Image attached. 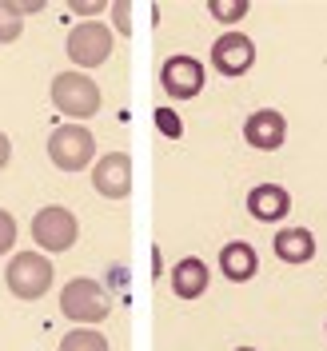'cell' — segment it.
I'll list each match as a JSON object with an SVG mask.
<instances>
[{
    "mask_svg": "<svg viewBox=\"0 0 327 351\" xmlns=\"http://www.w3.org/2000/svg\"><path fill=\"white\" fill-rule=\"evenodd\" d=\"M12 243H16V219H12V212L0 208V256L12 252Z\"/></svg>",
    "mask_w": 327,
    "mask_h": 351,
    "instance_id": "ac0fdd59",
    "label": "cell"
},
{
    "mask_svg": "<svg viewBox=\"0 0 327 351\" xmlns=\"http://www.w3.org/2000/svg\"><path fill=\"white\" fill-rule=\"evenodd\" d=\"M236 351H256V348H236Z\"/></svg>",
    "mask_w": 327,
    "mask_h": 351,
    "instance_id": "603a6c76",
    "label": "cell"
},
{
    "mask_svg": "<svg viewBox=\"0 0 327 351\" xmlns=\"http://www.w3.org/2000/svg\"><path fill=\"white\" fill-rule=\"evenodd\" d=\"M4 280L16 300H40L52 287V263H48V256H36V252H16Z\"/></svg>",
    "mask_w": 327,
    "mask_h": 351,
    "instance_id": "5b68a950",
    "label": "cell"
},
{
    "mask_svg": "<svg viewBox=\"0 0 327 351\" xmlns=\"http://www.w3.org/2000/svg\"><path fill=\"white\" fill-rule=\"evenodd\" d=\"M156 124H160V128L168 132V136H180V120H175V112L172 108H156Z\"/></svg>",
    "mask_w": 327,
    "mask_h": 351,
    "instance_id": "ffe728a7",
    "label": "cell"
},
{
    "mask_svg": "<svg viewBox=\"0 0 327 351\" xmlns=\"http://www.w3.org/2000/svg\"><path fill=\"white\" fill-rule=\"evenodd\" d=\"M160 84H164V92L172 100H192L204 88V64H199L196 56H184V52L168 56L164 68H160Z\"/></svg>",
    "mask_w": 327,
    "mask_h": 351,
    "instance_id": "52a82bcc",
    "label": "cell"
},
{
    "mask_svg": "<svg viewBox=\"0 0 327 351\" xmlns=\"http://www.w3.org/2000/svg\"><path fill=\"white\" fill-rule=\"evenodd\" d=\"M208 12L223 24H236L252 12V4H247V0H208Z\"/></svg>",
    "mask_w": 327,
    "mask_h": 351,
    "instance_id": "2e32d148",
    "label": "cell"
},
{
    "mask_svg": "<svg viewBox=\"0 0 327 351\" xmlns=\"http://www.w3.org/2000/svg\"><path fill=\"white\" fill-rule=\"evenodd\" d=\"M212 64L219 76H243L247 68L256 64V44L247 40L243 32H223L212 44Z\"/></svg>",
    "mask_w": 327,
    "mask_h": 351,
    "instance_id": "9c48e42d",
    "label": "cell"
},
{
    "mask_svg": "<svg viewBox=\"0 0 327 351\" xmlns=\"http://www.w3.org/2000/svg\"><path fill=\"white\" fill-rule=\"evenodd\" d=\"M68 60L76 68H100L104 60L112 56V48H116V36H112V28L108 24H100V21H84V24H76L72 32H68Z\"/></svg>",
    "mask_w": 327,
    "mask_h": 351,
    "instance_id": "3957f363",
    "label": "cell"
},
{
    "mask_svg": "<svg viewBox=\"0 0 327 351\" xmlns=\"http://www.w3.org/2000/svg\"><path fill=\"white\" fill-rule=\"evenodd\" d=\"M32 236H36V243L44 252H68L76 243V236H80V228H76V216L68 208L48 204V208H40L32 216Z\"/></svg>",
    "mask_w": 327,
    "mask_h": 351,
    "instance_id": "8992f818",
    "label": "cell"
},
{
    "mask_svg": "<svg viewBox=\"0 0 327 351\" xmlns=\"http://www.w3.org/2000/svg\"><path fill=\"white\" fill-rule=\"evenodd\" d=\"M60 311H64L72 324H104L112 315V300L108 291L96 284V280H88V276H80V280H68L64 291H60Z\"/></svg>",
    "mask_w": 327,
    "mask_h": 351,
    "instance_id": "6da1fadb",
    "label": "cell"
},
{
    "mask_svg": "<svg viewBox=\"0 0 327 351\" xmlns=\"http://www.w3.org/2000/svg\"><path fill=\"white\" fill-rule=\"evenodd\" d=\"M8 160H12V140H8V136L0 132V168H4Z\"/></svg>",
    "mask_w": 327,
    "mask_h": 351,
    "instance_id": "7402d4cb",
    "label": "cell"
},
{
    "mask_svg": "<svg viewBox=\"0 0 327 351\" xmlns=\"http://www.w3.org/2000/svg\"><path fill=\"white\" fill-rule=\"evenodd\" d=\"M112 16H116V28H120L124 36H132V4H128V0L112 4Z\"/></svg>",
    "mask_w": 327,
    "mask_h": 351,
    "instance_id": "d6986e66",
    "label": "cell"
},
{
    "mask_svg": "<svg viewBox=\"0 0 327 351\" xmlns=\"http://www.w3.org/2000/svg\"><path fill=\"white\" fill-rule=\"evenodd\" d=\"M72 8H76V12H84V16H92V12H104V4H96V0H72Z\"/></svg>",
    "mask_w": 327,
    "mask_h": 351,
    "instance_id": "44dd1931",
    "label": "cell"
},
{
    "mask_svg": "<svg viewBox=\"0 0 327 351\" xmlns=\"http://www.w3.org/2000/svg\"><path fill=\"white\" fill-rule=\"evenodd\" d=\"M92 188L108 199H128L132 196V156L128 152L100 156L96 168H92Z\"/></svg>",
    "mask_w": 327,
    "mask_h": 351,
    "instance_id": "ba28073f",
    "label": "cell"
},
{
    "mask_svg": "<svg viewBox=\"0 0 327 351\" xmlns=\"http://www.w3.org/2000/svg\"><path fill=\"white\" fill-rule=\"evenodd\" d=\"M247 212L260 219V223H276V219H284L291 212V196H287V188H280V184H260V188L247 192Z\"/></svg>",
    "mask_w": 327,
    "mask_h": 351,
    "instance_id": "8fae6325",
    "label": "cell"
},
{
    "mask_svg": "<svg viewBox=\"0 0 327 351\" xmlns=\"http://www.w3.org/2000/svg\"><path fill=\"white\" fill-rule=\"evenodd\" d=\"M92 156H96V140L84 124H64L48 136V160L60 172H80L92 164Z\"/></svg>",
    "mask_w": 327,
    "mask_h": 351,
    "instance_id": "277c9868",
    "label": "cell"
},
{
    "mask_svg": "<svg viewBox=\"0 0 327 351\" xmlns=\"http://www.w3.org/2000/svg\"><path fill=\"white\" fill-rule=\"evenodd\" d=\"M243 140H247L252 148H260V152H276V148L287 140V120H284V112H276V108L252 112V116L243 120Z\"/></svg>",
    "mask_w": 327,
    "mask_h": 351,
    "instance_id": "30bf717a",
    "label": "cell"
},
{
    "mask_svg": "<svg viewBox=\"0 0 327 351\" xmlns=\"http://www.w3.org/2000/svg\"><path fill=\"white\" fill-rule=\"evenodd\" d=\"M256 267H260V256H256L252 243H243V240L223 243V252H219V271H223L232 284H247V280L256 276Z\"/></svg>",
    "mask_w": 327,
    "mask_h": 351,
    "instance_id": "7c38bea8",
    "label": "cell"
},
{
    "mask_svg": "<svg viewBox=\"0 0 327 351\" xmlns=\"http://www.w3.org/2000/svg\"><path fill=\"white\" fill-rule=\"evenodd\" d=\"M208 263L199 260V256H184V260L172 267V291L180 300H196L208 291Z\"/></svg>",
    "mask_w": 327,
    "mask_h": 351,
    "instance_id": "4fadbf2b",
    "label": "cell"
},
{
    "mask_svg": "<svg viewBox=\"0 0 327 351\" xmlns=\"http://www.w3.org/2000/svg\"><path fill=\"white\" fill-rule=\"evenodd\" d=\"M60 351H108V339H104V331L80 328V331H68L60 339Z\"/></svg>",
    "mask_w": 327,
    "mask_h": 351,
    "instance_id": "9a60e30c",
    "label": "cell"
},
{
    "mask_svg": "<svg viewBox=\"0 0 327 351\" xmlns=\"http://www.w3.org/2000/svg\"><path fill=\"white\" fill-rule=\"evenodd\" d=\"M276 256L284 263H307L315 256V236L307 228H284L276 232Z\"/></svg>",
    "mask_w": 327,
    "mask_h": 351,
    "instance_id": "5bb4252c",
    "label": "cell"
},
{
    "mask_svg": "<svg viewBox=\"0 0 327 351\" xmlns=\"http://www.w3.org/2000/svg\"><path fill=\"white\" fill-rule=\"evenodd\" d=\"M52 104L64 116H72V120H88V116L100 112L104 96H100V84L92 76H84V72H60L52 80Z\"/></svg>",
    "mask_w": 327,
    "mask_h": 351,
    "instance_id": "7a4b0ae2",
    "label": "cell"
},
{
    "mask_svg": "<svg viewBox=\"0 0 327 351\" xmlns=\"http://www.w3.org/2000/svg\"><path fill=\"white\" fill-rule=\"evenodd\" d=\"M21 32H24V16L12 8V4H4V0H0V44L21 40Z\"/></svg>",
    "mask_w": 327,
    "mask_h": 351,
    "instance_id": "e0dca14e",
    "label": "cell"
}]
</instances>
